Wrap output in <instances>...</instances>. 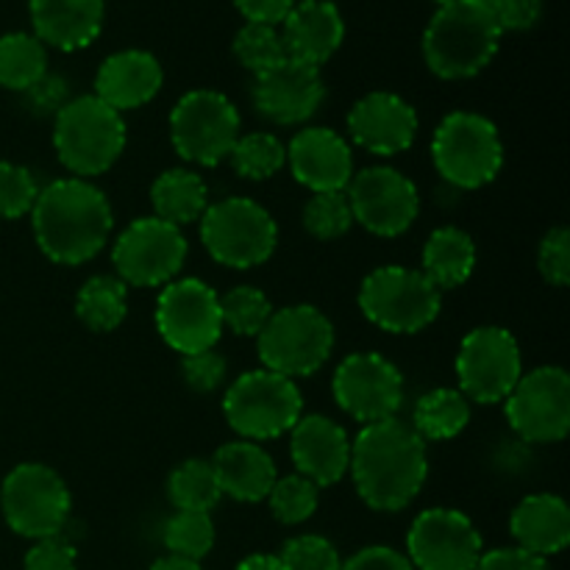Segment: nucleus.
Returning a JSON list of instances; mask_svg holds the SVG:
<instances>
[{
  "label": "nucleus",
  "instance_id": "13",
  "mask_svg": "<svg viewBox=\"0 0 570 570\" xmlns=\"http://www.w3.org/2000/svg\"><path fill=\"white\" fill-rule=\"evenodd\" d=\"M521 376L523 360L512 332L501 326H479L465 334L456 354V379L465 399L476 404H501Z\"/></svg>",
  "mask_w": 570,
  "mask_h": 570
},
{
  "label": "nucleus",
  "instance_id": "28",
  "mask_svg": "<svg viewBox=\"0 0 570 570\" xmlns=\"http://www.w3.org/2000/svg\"><path fill=\"white\" fill-rule=\"evenodd\" d=\"M476 267V243L471 234L456 226H443L432 232L423 245V276L443 293L462 287Z\"/></svg>",
  "mask_w": 570,
  "mask_h": 570
},
{
  "label": "nucleus",
  "instance_id": "17",
  "mask_svg": "<svg viewBox=\"0 0 570 570\" xmlns=\"http://www.w3.org/2000/svg\"><path fill=\"white\" fill-rule=\"evenodd\" d=\"M345 189L354 223L376 237H399L421 212L417 187L393 167H365L354 173Z\"/></svg>",
  "mask_w": 570,
  "mask_h": 570
},
{
  "label": "nucleus",
  "instance_id": "20",
  "mask_svg": "<svg viewBox=\"0 0 570 570\" xmlns=\"http://www.w3.org/2000/svg\"><path fill=\"white\" fill-rule=\"evenodd\" d=\"M348 134L376 156H399L415 142L417 111L395 92H371L348 111Z\"/></svg>",
  "mask_w": 570,
  "mask_h": 570
},
{
  "label": "nucleus",
  "instance_id": "19",
  "mask_svg": "<svg viewBox=\"0 0 570 570\" xmlns=\"http://www.w3.org/2000/svg\"><path fill=\"white\" fill-rule=\"evenodd\" d=\"M250 100L265 120L276 126H301L312 120L326 100L321 67L284 59L273 70L254 76Z\"/></svg>",
  "mask_w": 570,
  "mask_h": 570
},
{
  "label": "nucleus",
  "instance_id": "24",
  "mask_svg": "<svg viewBox=\"0 0 570 570\" xmlns=\"http://www.w3.org/2000/svg\"><path fill=\"white\" fill-rule=\"evenodd\" d=\"M33 37L61 53L83 50L100 37L106 0H28Z\"/></svg>",
  "mask_w": 570,
  "mask_h": 570
},
{
  "label": "nucleus",
  "instance_id": "31",
  "mask_svg": "<svg viewBox=\"0 0 570 570\" xmlns=\"http://www.w3.org/2000/svg\"><path fill=\"white\" fill-rule=\"evenodd\" d=\"M76 315L89 332H115L128 315V287L117 276H92L78 289Z\"/></svg>",
  "mask_w": 570,
  "mask_h": 570
},
{
  "label": "nucleus",
  "instance_id": "49",
  "mask_svg": "<svg viewBox=\"0 0 570 570\" xmlns=\"http://www.w3.org/2000/svg\"><path fill=\"white\" fill-rule=\"evenodd\" d=\"M295 3L298 0H234L245 22H262V26H282Z\"/></svg>",
  "mask_w": 570,
  "mask_h": 570
},
{
  "label": "nucleus",
  "instance_id": "44",
  "mask_svg": "<svg viewBox=\"0 0 570 570\" xmlns=\"http://www.w3.org/2000/svg\"><path fill=\"white\" fill-rule=\"evenodd\" d=\"M22 570H78L76 546L65 534L33 540V546L26 554V562H22Z\"/></svg>",
  "mask_w": 570,
  "mask_h": 570
},
{
  "label": "nucleus",
  "instance_id": "38",
  "mask_svg": "<svg viewBox=\"0 0 570 570\" xmlns=\"http://www.w3.org/2000/svg\"><path fill=\"white\" fill-rule=\"evenodd\" d=\"M267 501H271V512L278 523L298 527V523L309 521L315 515L321 488L306 476H301V473H293V476L276 479L273 490L267 493Z\"/></svg>",
  "mask_w": 570,
  "mask_h": 570
},
{
  "label": "nucleus",
  "instance_id": "10",
  "mask_svg": "<svg viewBox=\"0 0 570 570\" xmlns=\"http://www.w3.org/2000/svg\"><path fill=\"white\" fill-rule=\"evenodd\" d=\"M0 510L14 534L28 540L56 538L70 518V490L53 468L22 462L0 488Z\"/></svg>",
  "mask_w": 570,
  "mask_h": 570
},
{
  "label": "nucleus",
  "instance_id": "33",
  "mask_svg": "<svg viewBox=\"0 0 570 570\" xmlns=\"http://www.w3.org/2000/svg\"><path fill=\"white\" fill-rule=\"evenodd\" d=\"M167 499L178 512H209L223 499L209 460H187L167 479Z\"/></svg>",
  "mask_w": 570,
  "mask_h": 570
},
{
  "label": "nucleus",
  "instance_id": "11",
  "mask_svg": "<svg viewBox=\"0 0 570 570\" xmlns=\"http://www.w3.org/2000/svg\"><path fill=\"white\" fill-rule=\"evenodd\" d=\"M170 139L181 159L215 167L239 139V111L217 89H193L170 111Z\"/></svg>",
  "mask_w": 570,
  "mask_h": 570
},
{
  "label": "nucleus",
  "instance_id": "26",
  "mask_svg": "<svg viewBox=\"0 0 570 570\" xmlns=\"http://www.w3.org/2000/svg\"><path fill=\"white\" fill-rule=\"evenodd\" d=\"M209 462L215 468L223 495H232L243 504H256V501L267 499L278 479L273 456L250 440H234V443L220 445L215 451V460Z\"/></svg>",
  "mask_w": 570,
  "mask_h": 570
},
{
  "label": "nucleus",
  "instance_id": "50",
  "mask_svg": "<svg viewBox=\"0 0 570 570\" xmlns=\"http://www.w3.org/2000/svg\"><path fill=\"white\" fill-rule=\"evenodd\" d=\"M234 570H284L278 554H250Z\"/></svg>",
  "mask_w": 570,
  "mask_h": 570
},
{
  "label": "nucleus",
  "instance_id": "29",
  "mask_svg": "<svg viewBox=\"0 0 570 570\" xmlns=\"http://www.w3.org/2000/svg\"><path fill=\"white\" fill-rule=\"evenodd\" d=\"M150 204H154V217L181 228L189 223L200 220L209 209V189L204 178L193 170H165L150 187Z\"/></svg>",
  "mask_w": 570,
  "mask_h": 570
},
{
  "label": "nucleus",
  "instance_id": "51",
  "mask_svg": "<svg viewBox=\"0 0 570 570\" xmlns=\"http://www.w3.org/2000/svg\"><path fill=\"white\" fill-rule=\"evenodd\" d=\"M150 570H204L198 566V562H189V560H178V557H161V560H156Z\"/></svg>",
  "mask_w": 570,
  "mask_h": 570
},
{
  "label": "nucleus",
  "instance_id": "2",
  "mask_svg": "<svg viewBox=\"0 0 570 570\" xmlns=\"http://www.w3.org/2000/svg\"><path fill=\"white\" fill-rule=\"evenodd\" d=\"M39 250L56 265L76 267L104 250L115 212L104 189L87 178H59L39 189L31 209Z\"/></svg>",
  "mask_w": 570,
  "mask_h": 570
},
{
  "label": "nucleus",
  "instance_id": "35",
  "mask_svg": "<svg viewBox=\"0 0 570 570\" xmlns=\"http://www.w3.org/2000/svg\"><path fill=\"white\" fill-rule=\"evenodd\" d=\"M232 48L239 65H243L245 70L254 72V76H262V72L273 70V67L282 65V61L287 59V50H284L278 26L245 22L237 31V37H234Z\"/></svg>",
  "mask_w": 570,
  "mask_h": 570
},
{
  "label": "nucleus",
  "instance_id": "3",
  "mask_svg": "<svg viewBox=\"0 0 570 570\" xmlns=\"http://www.w3.org/2000/svg\"><path fill=\"white\" fill-rule=\"evenodd\" d=\"M501 37L488 0H451L438 6L423 31V59L445 81L473 78L499 53Z\"/></svg>",
  "mask_w": 570,
  "mask_h": 570
},
{
  "label": "nucleus",
  "instance_id": "25",
  "mask_svg": "<svg viewBox=\"0 0 570 570\" xmlns=\"http://www.w3.org/2000/svg\"><path fill=\"white\" fill-rule=\"evenodd\" d=\"M161 81H165V72L154 53L137 48L117 50L98 67L92 95L122 115V111L150 104L159 95Z\"/></svg>",
  "mask_w": 570,
  "mask_h": 570
},
{
  "label": "nucleus",
  "instance_id": "42",
  "mask_svg": "<svg viewBox=\"0 0 570 570\" xmlns=\"http://www.w3.org/2000/svg\"><path fill=\"white\" fill-rule=\"evenodd\" d=\"M538 267L551 287H566L570 282V234L566 226H557L546 234L538 250Z\"/></svg>",
  "mask_w": 570,
  "mask_h": 570
},
{
  "label": "nucleus",
  "instance_id": "15",
  "mask_svg": "<svg viewBox=\"0 0 570 570\" xmlns=\"http://www.w3.org/2000/svg\"><path fill=\"white\" fill-rule=\"evenodd\" d=\"M512 432L527 443H560L570 429V376L543 365L523 373L504 399Z\"/></svg>",
  "mask_w": 570,
  "mask_h": 570
},
{
  "label": "nucleus",
  "instance_id": "4",
  "mask_svg": "<svg viewBox=\"0 0 570 570\" xmlns=\"http://www.w3.org/2000/svg\"><path fill=\"white\" fill-rule=\"evenodd\" d=\"M53 148L76 178L100 176L126 150V120L95 95L70 98L56 115Z\"/></svg>",
  "mask_w": 570,
  "mask_h": 570
},
{
  "label": "nucleus",
  "instance_id": "36",
  "mask_svg": "<svg viewBox=\"0 0 570 570\" xmlns=\"http://www.w3.org/2000/svg\"><path fill=\"white\" fill-rule=\"evenodd\" d=\"M165 546L170 557L200 562L215 546V521L209 512H176L165 527Z\"/></svg>",
  "mask_w": 570,
  "mask_h": 570
},
{
  "label": "nucleus",
  "instance_id": "46",
  "mask_svg": "<svg viewBox=\"0 0 570 570\" xmlns=\"http://www.w3.org/2000/svg\"><path fill=\"white\" fill-rule=\"evenodd\" d=\"M26 95L28 106H31L33 115H59L61 109L67 106V100H70V87H67V81L61 76H53V72H45L42 78H39L37 83H33Z\"/></svg>",
  "mask_w": 570,
  "mask_h": 570
},
{
  "label": "nucleus",
  "instance_id": "27",
  "mask_svg": "<svg viewBox=\"0 0 570 570\" xmlns=\"http://www.w3.org/2000/svg\"><path fill=\"white\" fill-rule=\"evenodd\" d=\"M510 532L512 538H515L518 549L549 560V557L566 551V546L570 543L568 504L560 495L551 493L527 495V499L512 510Z\"/></svg>",
  "mask_w": 570,
  "mask_h": 570
},
{
  "label": "nucleus",
  "instance_id": "37",
  "mask_svg": "<svg viewBox=\"0 0 570 570\" xmlns=\"http://www.w3.org/2000/svg\"><path fill=\"white\" fill-rule=\"evenodd\" d=\"M271 315L273 306L267 301V295L262 289L248 287V284L228 289L220 298L223 328H232L239 337H259V332L271 321Z\"/></svg>",
  "mask_w": 570,
  "mask_h": 570
},
{
  "label": "nucleus",
  "instance_id": "47",
  "mask_svg": "<svg viewBox=\"0 0 570 570\" xmlns=\"http://www.w3.org/2000/svg\"><path fill=\"white\" fill-rule=\"evenodd\" d=\"M340 570H415L406 554L390 549V546H367L356 551L348 562H343Z\"/></svg>",
  "mask_w": 570,
  "mask_h": 570
},
{
  "label": "nucleus",
  "instance_id": "16",
  "mask_svg": "<svg viewBox=\"0 0 570 570\" xmlns=\"http://www.w3.org/2000/svg\"><path fill=\"white\" fill-rule=\"evenodd\" d=\"M332 393L340 410L348 412L362 426H371L399 415L404 404V376L382 354L356 351L340 362L332 379Z\"/></svg>",
  "mask_w": 570,
  "mask_h": 570
},
{
  "label": "nucleus",
  "instance_id": "18",
  "mask_svg": "<svg viewBox=\"0 0 570 570\" xmlns=\"http://www.w3.org/2000/svg\"><path fill=\"white\" fill-rule=\"evenodd\" d=\"M482 554V534L471 518L449 507L421 512L406 534V560L415 570H473Z\"/></svg>",
  "mask_w": 570,
  "mask_h": 570
},
{
  "label": "nucleus",
  "instance_id": "8",
  "mask_svg": "<svg viewBox=\"0 0 570 570\" xmlns=\"http://www.w3.org/2000/svg\"><path fill=\"white\" fill-rule=\"evenodd\" d=\"M256 343L262 365L295 382L326 365L334 351V326L317 306L293 304L273 312Z\"/></svg>",
  "mask_w": 570,
  "mask_h": 570
},
{
  "label": "nucleus",
  "instance_id": "40",
  "mask_svg": "<svg viewBox=\"0 0 570 570\" xmlns=\"http://www.w3.org/2000/svg\"><path fill=\"white\" fill-rule=\"evenodd\" d=\"M37 195L39 184L28 167L0 161V220L31 215Z\"/></svg>",
  "mask_w": 570,
  "mask_h": 570
},
{
  "label": "nucleus",
  "instance_id": "22",
  "mask_svg": "<svg viewBox=\"0 0 570 570\" xmlns=\"http://www.w3.org/2000/svg\"><path fill=\"white\" fill-rule=\"evenodd\" d=\"M289 454L301 476L315 482L317 488H332L348 473V432L326 415H301L289 429Z\"/></svg>",
  "mask_w": 570,
  "mask_h": 570
},
{
  "label": "nucleus",
  "instance_id": "14",
  "mask_svg": "<svg viewBox=\"0 0 570 570\" xmlns=\"http://www.w3.org/2000/svg\"><path fill=\"white\" fill-rule=\"evenodd\" d=\"M187 259V237L181 228L159 217H137L111 248L117 278L131 287H161L176 282Z\"/></svg>",
  "mask_w": 570,
  "mask_h": 570
},
{
  "label": "nucleus",
  "instance_id": "34",
  "mask_svg": "<svg viewBox=\"0 0 570 570\" xmlns=\"http://www.w3.org/2000/svg\"><path fill=\"white\" fill-rule=\"evenodd\" d=\"M228 159L234 170L248 181H267L287 165V145L276 134L254 131L234 142Z\"/></svg>",
  "mask_w": 570,
  "mask_h": 570
},
{
  "label": "nucleus",
  "instance_id": "32",
  "mask_svg": "<svg viewBox=\"0 0 570 570\" xmlns=\"http://www.w3.org/2000/svg\"><path fill=\"white\" fill-rule=\"evenodd\" d=\"M48 72V48L33 33L11 31L0 37V87L28 92Z\"/></svg>",
  "mask_w": 570,
  "mask_h": 570
},
{
  "label": "nucleus",
  "instance_id": "52",
  "mask_svg": "<svg viewBox=\"0 0 570 570\" xmlns=\"http://www.w3.org/2000/svg\"><path fill=\"white\" fill-rule=\"evenodd\" d=\"M432 3H438V6H445V3H451V0H432Z\"/></svg>",
  "mask_w": 570,
  "mask_h": 570
},
{
  "label": "nucleus",
  "instance_id": "48",
  "mask_svg": "<svg viewBox=\"0 0 570 570\" xmlns=\"http://www.w3.org/2000/svg\"><path fill=\"white\" fill-rule=\"evenodd\" d=\"M473 570H551L549 560L534 557L523 549H493L479 557Z\"/></svg>",
  "mask_w": 570,
  "mask_h": 570
},
{
  "label": "nucleus",
  "instance_id": "1",
  "mask_svg": "<svg viewBox=\"0 0 570 570\" xmlns=\"http://www.w3.org/2000/svg\"><path fill=\"white\" fill-rule=\"evenodd\" d=\"M348 471L356 493L371 510L401 512L426 484V440L399 417L362 426L351 443Z\"/></svg>",
  "mask_w": 570,
  "mask_h": 570
},
{
  "label": "nucleus",
  "instance_id": "41",
  "mask_svg": "<svg viewBox=\"0 0 570 570\" xmlns=\"http://www.w3.org/2000/svg\"><path fill=\"white\" fill-rule=\"evenodd\" d=\"M284 570H340L343 560L340 551L334 549L332 540L321 538V534H301L284 543L282 554Z\"/></svg>",
  "mask_w": 570,
  "mask_h": 570
},
{
  "label": "nucleus",
  "instance_id": "30",
  "mask_svg": "<svg viewBox=\"0 0 570 570\" xmlns=\"http://www.w3.org/2000/svg\"><path fill=\"white\" fill-rule=\"evenodd\" d=\"M471 423V404L460 390L440 387L429 390L417 399L415 415H412L410 426L421 434V440H454L456 434L465 432Z\"/></svg>",
  "mask_w": 570,
  "mask_h": 570
},
{
  "label": "nucleus",
  "instance_id": "5",
  "mask_svg": "<svg viewBox=\"0 0 570 570\" xmlns=\"http://www.w3.org/2000/svg\"><path fill=\"white\" fill-rule=\"evenodd\" d=\"M228 426L250 443L287 434L304 415V399L293 379L267 367L248 371L228 387L223 399Z\"/></svg>",
  "mask_w": 570,
  "mask_h": 570
},
{
  "label": "nucleus",
  "instance_id": "7",
  "mask_svg": "<svg viewBox=\"0 0 570 570\" xmlns=\"http://www.w3.org/2000/svg\"><path fill=\"white\" fill-rule=\"evenodd\" d=\"M432 159L449 184L479 189L504 167V142L488 117L476 111H451L434 131Z\"/></svg>",
  "mask_w": 570,
  "mask_h": 570
},
{
  "label": "nucleus",
  "instance_id": "23",
  "mask_svg": "<svg viewBox=\"0 0 570 570\" xmlns=\"http://www.w3.org/2000/svg\"><path fill=\"white\" fill-rule=\"evenodd\" d=\"M287 59L323 67L345 39V20L332 0H298L278 26Z\"/></svg>",
  "mask_w": 570,
  "mask_h": 570
},
{
  "label": "nucleus",
  "instance_id": "43",
  "mask_svg": "<svg viewBox=\"0 0 570 570\" xmlns=\"http://www.w3.org/2000/svg\"><path fill=\"white\" fill-rule=\"evenodd\" d=\"M181 373L189 390H195V393H215L226 382V360L215 348L200 351V354L193 356H181Z\"/></svg>",
  "mask_w": 570,
  "mask_h": 570
},
{
  "label": "nucleus",
  "instance_id": "45",
  "mask_svg": "<svg viewBox=\"0 0 570 570\" xmlns=\"http://www.w3.org/2000/svg\"><path fill=\"white\" fill-rule=\"evenodd\" d=\"M501 33L504 31H529L543 17V0H488Z\"/></svg>",
  "mask_w": 570,
  "mask_h": 570
},
{
  "label": "nucleus",
  "instance_id": "21",
  "mask_svg": "<svg viewBox=\"0 0 570 570\" xmlns=\"http://www.w3.org/2000/svg\"><path fill=\"white\" fill-rule=\"evenodd\" d=\"M287 161L295 181L312 193H345L354 178L351 145L332 128H304L287 145Z\"/></svg>",
  "mask_w": 570,
  "mask_h": 570
},
{
  "label": "nucleus",
  "instance_id": "9",
  "mask_svg": "<svg viewBox=\"0 0 570 570\" xmlns=\"http://www.w3.org/2000/svg\"><path fill=\"white\" fill-rule=\"evenodd\" d=\"M200 243L223 267L248 271L265 265L278 243L276 220L250 198H223L200 217Z\"/></svg>",
  "mask_w": 570,
  "mask_h": 570
},
{
  "label": "nucleus",
  "instance_id": "39",
  "mask_svg": "<svg viewBox=\"0 0 570 570\" xmlns=\"http://www.w3.org/2000/svg\"><path fill=\"white\" fill-rule=\"evenodd\" d=\"M304 226L315 239H340L354 226L348 195L345 193H312L304 206Z\"/></svg>",
  "mask_w": 570,
  "mask_h": 570
},
{
  "label": "nucleus",
  "instance_id": "12",
  "mask_svg": "<svg viewBox=\"0 0 570 570\" xmlns=\"http://www.w3.org/2000/svg\"><path fill=\"white\" fill-rule=\"evenodd\" d=\"M156 332L181 356L212 351L223 334L220 295L200 278H178L156 301Z\"/></svg>",
  "mask_w": 570,
  "mask_h": 570
},
{
  "label": "nucleus",
  "instance_id": "6",
  "mask_svg": "<svg viewBox=\"0 0 570 570\" xmlns=\"http://www.w3.org/2000/svg\"><path fill=\"white\" fill-rule=\"evenodd\" d=\"M360 309L382 332L417 334L438 321L443 293L421 271L384 265L362 282Z\"/></svg>",
  "mask_w": 570,
  "mask_h": 570
}]
</instances>
